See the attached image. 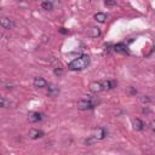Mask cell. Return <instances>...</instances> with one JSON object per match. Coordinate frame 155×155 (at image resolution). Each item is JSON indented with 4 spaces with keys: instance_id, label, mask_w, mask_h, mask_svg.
I'll return each mask as SVG.
<instances>
[{
    "instance_id": "obj_1",
    "label": "cell",
    "mask_w": 155,
    "mask_h": 155,
    "mask_svg": "<svg viewBox=\"0 0 155 155\" xmlns=\"http://www.w3.org/2000/svg\"><path fill=\"white\" fill-rule=\"evenodd\" d=\"M90 64V56L88 54H81L79 56L78 58L73 59L69 64H68V68L70 70H74V71H79V70H84L88 67Z\"/></svg>"
},
{
    "instance_id": "obj_2",
    "label": "cell",
    "mask_w": 155,
    "mask_h": 155,
    "mask_svg": "<svg viewBox=\"0 0 155 155\" xmlns=\"http://www.w3.org/2000/svg\"><path fill=\"white\" fill-rule=\"evenodd\" d=\"M97 103L98 102H96L93 99L84 98V99H80L76 105H78V109H80V110H91V109H93L96 107Z\"/></svg>"
},
{
    "instance_id": "obj_3",
    "label": "cell",
    "mask_w": 155,
    "mask_h": 155,
    "mask_svg": "<svg viewBox=\"0 0 155 155\" xmlns=\"http://www.w3.org/2000/svg\"><path fill=\"white\" fill-rule=\"evenodd\" d=\"M91 137L93 138V140H102V139H104L107 137V131L103 127H98V128L94 130V132H93V134Z\"/></svg>"
},
{
    "instance_id": "obj_4",
    "label": "cell",
    "mask_w": 155,
    "mask_h": 155,
    "mask_svg": "<svg viewBox=\"0 0 155 155\" xmlns=\"http://www.w3.org/2000/svg\"><path fill=\"white\" fill-rule=\"evenodd\" d=\"M0 24L2 28L5 29H12L15 27V22L13 19L8 18V17H0Z\"/></svg>"
},
{
    "instance_id": "obj_5",
    "label": "cell",
    "mask_w": 155,
    "mask_h": 155,
    "mask_svg": "<svg viewBox=\"0 0 155 155\" xmlns=\"http://www.w3.org/2000/svg\"><path fill=\"white\" fill-rule=\"evenodd\" d=\"M44 119V116H42V114L41 113H38V111H30L29 114H28V120H29V122H39V121H41Z\"/></svg>"
},
{
    "instance_id": "obj_6",
    "label": "cell",
    "mask_w": 155,
    "mask_h": 155,
    "mask_svg": "<svg viewBox=\"0 0 155 155\" xmlns=\"http://www.w3.org/2000/svg\"><path fill=\"white\" fill-rule=\"evenodd\" d=\"M90 90L91 92L93 93H99L102 91H104V87H103V82L102 81H94L90 85Z\"/></svg>"
},
{
    "instance_id": "obj_7",
    "label": "cell",
    "mask_w": 155,
    "mask_h": 155,
    "mask_svg": "<svg viewBox=\"0 0 155 155\" xmlns=\"http://www.w3.org/2000/svg\"><path fill=\"white\" fill-rule=\"evenodd\" d=\"M113 50L116 52V53H128V48H127V46L125 45V44H122V42H119V44H115L114 46H113Z\"/></svg>"
},
{
    "instance_id": "obj_8",
    "label": "cell",
    "mask_w": 155,
    "mask_h": 155,
    "mask_svg": "<svg viewBox=\"0 0 155 155\" xmlns=\"http://www.w3.org/2000/svg\"><path fill=\"white\" fill-rule=\"evenodd\" d=\"M33 85H34V87H36V88H44V87H46L47 86V81L44 79V78H34V80H33Z\"/></svg>"
},
{
    "instance_id": "obj_9",
    "label": "cell",
    "mask_w": 155,
    "mask_h": 155,
    "mask_svg": "<svg viewBox=\"0 0 155 155\" xmlns=\"http://www.w3.org/2000/svg\"><path fill=\"white\" fill-rule=\"evenodd\" d=\"M29 137L31 139H39V138L44 137V132L41 130H38V128H31L29 131Z\"/></svg>"
},
{
    "instance_id": "obj_10",
    "label": "cell",
    "mask_w": 155,
    "mask_h": 155,
    "mask_svg": "<svg viewBox=\"0 0 155 155\" xmlns=\"http://www.w3.org/2000/svg\"><path fill=\"white\" fill-rule=\"evenodd\" d=\"M87 36H90V38H98V36H101V29L98 27H91L87 30Z\"/></svg>"
},
{
    "instance_id": "obj_11",
    "label": "cell",
    "mask_w": 155,
    "mask_h": 155,
    "mask_svg": "<svg viewBox=\"0 0 155 155\" xmlns=\"http://www.w3.org/2000/svg\"><path fill=\"white\" fill-rule=\"evenodd\" d=\"M132 125H133V128H134L136 131H142V130L144 128L143 121H142L140 119H138V117H136V119L132 120Z\"/></svg>"
},
{
    "instance_id": "obj_12",
    "label": "cell",
    "mask_w": 155,
    "mask_h": 155,
    "mask_svg": "<svg viewBox=\"0 0 155 155\" xmlns=\"http://www.w3.org/2000/svg\"><path fill=\"white\" fill-rule=\"evenodd\" d=\"M102 82H103L104 90H113L116 87V81H114V80H107V81H102Z\"/></svg>"
},
{
    "instance_id": "obj_13",
    "label": "cell",
    "mask_w": 155,
    "mask_h": 155,
    "mask_svg": "<svg viewBox=\"0 0 155 155\" xmlns=\"http://www.w3.org/2000/svg\"><path fill=\"white\" fill-rule=\"evenodd\" d=\"M94 19H96L97 22H99V23H104V22L107 21V15H105L104 12H97V13L94 15Z\"/></svg>"
},
{
    "instance_id": "obj_14",
    "label": "cell",
    "mask_w": 155,
    "mask_h": 155,
    "mask_svg": "<svg viewBox=\"0 0 155 155\" xmlns=\"http://www.w3.org/2000/svg\"><path fill=\"white\" fill-rule=\"evenodd\" d=\"M58 92H59L58 87H56L54 85H48V91H47V94H48L50 97H53V96L58 94Z\"/></svg>"
},
{
    "instance_id": "obj_15",
    "label": "cell",
    "mask_w": 155,
    "mask_h": 155,
    "mask_svg": "<svg viewBox=\"0 0 155 155\" xmlns=\"http://www.w3.org/2000/svg\"><path fill=\"white\" fill-rule=\"evenodd\" d=\"M41 7H42V10L51 11L53 8V2L52 1H44V2H41Z\"/></svg>"
},
{
    "instance_id": "obj_16",
    "label": "cell",
    "mask_w": 155,
    "mask_h": 155,
    "mask_svg": "<svg viewBox=\"0 0 155 155\" xmlns=\"http://www.w3.org/2000/svg\"><path fill=\"white\" fill-rule=\"evenodd\" d=\"M0 107L1 108H8L10 107V101H7L5 97H1V99H0Z\"/></svg>"
},
{
    "instance_id": "obj_17",
    "label": "cell",
    "mask_w": 155,
    "mask_h": 155,
    "mask_svg": "<svg viewBox=\"0 0 155 155\" xmlns=\"http://www.w3.org/2000/svg\"><path fill=\"white\" fill-rule=\"evenodd\" d=\"M104 5L105 6H115L116 5V1L115 0H105L104 1Z\"/></svg>"
},
{
    "instance_id": "obj_18",
    "label": "cell",
    "mask_w": 155,
    "mask_h": 155,
    "mask_svg": "<svg viewBox=\"0 0 155 155\" xmlns=\"http://www.w3.org/2000/svg\"><path fill=\"white\" fill-rule=\"evenodd\" d=\"M150 128H151V131L155 133V120H153V121H150Z\"/></svg>"
},
{
    "instance_id": "obj_19",
    "label": "cell",
    "mask_w": 155,
    "mask_h": 155,
    "mask_svg": "<svg viewBox=\"0 0 155 155\" xmlns=\"http://www.w3.org/2000/svg\"><path fill=\"white\" fill-rule=\"evenodd\" d=\"M54 74L56 75H61L62 74V69L59 68V69H54Z\"/></svg>"
},
{
    "instance_id": "obj_20",
    "label": "cell",
    "mask_w": 155,
    "mask_h": 155,
    "mask_svg": "<svg viewBox=\"0 0 155 155\" xmlns=\"http://www.w3.org/2000/svg\"><path fill=\"white\" fill-rule=\"evenodd\" d=\"M59 31H61L62 34H68V30H65L64 28H61V29H59Z\"/></svg>"
}]
</instances>
